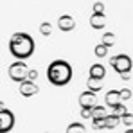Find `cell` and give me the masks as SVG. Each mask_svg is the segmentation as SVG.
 <instances>
[{
  "mask_svg": "<svg viewBox=\"0 0 133 133\" xmlns=\"http://www.w3.org/2000/svg\"><path fill=\"white\" fill-rule=\"evenodd\" d=\"M47 79L54 87H65L72 79V66L65 59H54L47 66Z\"/></svg>",
  "mask_w": 133,
  "mask_h": 133,
  "instance_id": "obj_2",
  "label": "cell"
},
{
  "mask_svg": "<svg viewBox=\"0 0 133 133\" xmlns=\"http://www.w3.org/2000/svg\"><path fill=\"white\" fill-rule=\"evenodd\" d=\"M103 43L106 45V47H111V45L115 43V34H111V32H104V34H103Z\"/></svg>",
  "mask_w": 133,
  "mask_h": 133,
  "instance_id": "obj_17",
  "label": "cell"
},
{
  "mask_svg": "<svg viewBox=\"0 0 133 133\" xmlns=\"http://www.w3.org/2000/svg\"><path fill=\"white\" fill-rule=\"evenodd\" d=\"M34 49H36V43H34L32 36L27 34V32L18 31V32H15V34L9 38V52H11V56L16 58L18 61H20V59L23 61V59L31 58V56L34 54Z\"/></svg>",
  "mask_w": 133,
  "mask_h": 133,
  "instance_id": "obj_1",
  "label": "cell"
},
{
  "mask_svg": "<svg viewBox=\"0 0 133 133\" xmlns=\"http://www.w3.org/2000/svg\"><path fill=\"white\" fill-rule=\"evenodd\" d=\"M110 65H111V68H113L119 76H122V74L131 72L133 59L128 56V54H115V56H111V58H110Z\"/></svg>",
  "mask_w": 133,
  "mask_h": 133,
  "instance_id": "obj_3",
  "label": "cell"
},
{
  "mask_svg": "<svg viewBox=\"0 0 133 133\" xmlns=\"http://www.w3.org/2000/svg\"><path fill=\"white\" fill-rule=\"evenodd\" d=\"M94 54H95V58H99V59H103V58H106L108 56V47L104 43L97 45L95 49H94Z\"/></svg>",
  "mask_w": 133,
  "mask_h": 133,
  "instance_id": "obj_16",
  "label": "cell"
},
{
  "mask_svg": "<svg viewBox=\"0 0 133 133\" xmlns=\"http://www.w3.org/2000/svg\"><path fill=\"white\" fill-rule=\"evenodd\" d=\"M92 128H94L95 131L104 130V121H92Z\"/></svg>",
  "mask_w": 133,
  "mask_h": 133,
  "instance_id": "obj_21",
  "label": "cell"
},
{
  "mask_svg": "<svg viewBox=\"0 0 133 133\" xmlns=\"http://www.w3.org/2000/svg\"><path fill=\"white\" fill-rule=\"evenodd\" d=\"M38 85L34 83V81H31V79H27V81H23L20 83V87H18V92L22 94L23 97H32V95H36L38 94Z\"/></svg>",
  "mask_w": 133,
  "mask_h": 133,
  "instance_id": "obj_7",
  "label": "cell"
},
{
  "mask_svg": "<svg viewBox=\"0 0 133 133\" xmlns=\"http://www.w3.org/2000/svg\"><path fill=\"white\" fill-rule=\"evenodd\" d=\"M65 133H87V126L83 122H70Z\"/></svg>",
  "mask_w": 133,
  "mask_h": 133,
  "instance_id": "obj_14",
  "label": "cell"
},
{
  "mask_svg": "<svg viewBox=\"0 0 133 133\" xmlns=\"http://www.w3.org/2000/svg\"><path fill=\"white\" fill-rule=\"evenodd\" d=\"M87 87H88L90 92H99V90H103V79H95V77H90L87 79Z\"/></svg>",
  "mask_w": 133,
  "mask_h": 133,
  "instance_id": "obj_12",
  "label": "cell"
},
{
  "mask_svg": "<svg viewBox=\"0 0 133 133\" xmlns=\"http://www.w3.org/2000/svg\"><path fill=\"white\" fill-rule=\"evenodd\" d=\"M90 25H92L94 29H103V27H104V15L95 13V15L90 18Z\"/></svg>",
  "mask_w": 133,
  "mask_h": 133,
  "instance_id": "obj_15",
  "label": "cell"
},
{
  "mask_svg": "<svg viewBox=\"0 0 133 133\" xmlns=\"http://www.w3.org/2000/svg\"><path fill=\"white\" fill-rule=\"evenodd\" d=\"M122 122V117H119L117 113H108V117L104 119V128L106 130H113Z\"/></svg>",
  "mask_w": 133,
  "mask_h": 133,
  "instance_id": "obj_9",
  "label": "cell"
},
{
  "mask_svg": "<svg viewBox=\"0 0 133 133\" xmlns=\"http://www.w3.org/2000/svg\"><path fill=\"white\" fill-rule=\"evenodd\" d=\"M106 76V68L101 65V63H94L90 66V77H95V79H104Z\"/></svg>",
  "mask_w": 133,
  "mask_h": 133,
  "instance_id": "obj_10",
  "label": "cell"
},
{
  "mask_svg": "<svg viewBox=\"0 0 133 133\" xmlns=\"http://www.w3.org/2000/svg\"><path fill=\"white\" fill-rule=\"evenodd\" d=\"M97 95H95V92H90V90H85L81 95H79V106L81 108H95L97 104Z\"/></svg>",
  "mask_w": 133,
  "mask_h": 133,
  "instance_id": "obj_6",
  "label": "cell"
},
{
  "mask_svg": "<svg viewBox=\"0 0 133 133\" xmlns=\"http://www.w3.org/2000/svg\"><path fill=\"white\" fill-rule=\"evenodd\" d=\"M104 103H106V106H110L111 110L115 108V106H119L121 103H122V99H121V90H108L106 92V95H104Z\"/></svg>",
  "mask_w": 133,
  "mask_h": 133,
  "instance_id": "obj_8",
  "label": "cell"
},
{
  "mask_svg": "<svg viewBox=\"0 0 133 133\" xmlns=\"http://www.w3.org/2000/svg\"><path fill=\"white\" fill-rule=\"evenodd\" d=\"M15 126V113L7 108H0V133H9Z\"/></svg>",
  "mask_w": 133,
  "mask_h": 133,
  "instance_id": "obj_5",
  "label": "cell"
},
{
  "mask_svg": "<svg viewBox=\"0 0 133 133\" xmlns=\"http://www.w3.org/2000/svg\"><path fill=\"white\" fill-rule=\"evenodd\" d=\"M122 124H124V126H128V128L131 126V124H133V113L128 111V113H124V115H122Z\"/></svg>",
  "mask_w": 133,
  "mask_h": 133,
  "instance_id": "obj_19",
  "label": "cell"
},
{
  "mask_svg": "<svg viewBox=\"0 0 133 133\" xmlns=\"http://www.w3.org/2000/svg\"><path fill=\"white\" fill-rule=\"evenodd\" d=\"M106 117H108V113L104 110V106H101V104H97L92 110V121H104Z\"/></svg>",
  "mask_w": 133,
  "mask_h": 133,
  "instance_id": "obj_11",
  "label": "cell"
},
{
  "mask_svg": "<svg viewBox=\"0 0 133 133\" xmlns=\"http://www.w3.org/2000/svg\"><path fill=\"white\" fill-rule=\"evenodd\" d=\"M113 113H117L119 117H122L124 113H128V110H126V106H124V103H121L119 106H115V108H113Z\"/></svg>",
  "mask_w": 133,
  "mask_h": 133,
  "instance_id": "obj_20",
  "label": "cell"
},
{
  "mask_svg": "<svg viewBox=\"0 0 133 133\" xmlns=\"http://www.w3.org/2000/svg\"><path fill=\"white\" fill-rule=\"evenodd\" d=\"M121 79H122V81H130V79H131V72H128V74H122V76H121Z\"/></svg>",
  "mask_w": 133,
  "mask_h": 133,
  "instance_id": "obj_25",
  "label": "cell"
},
{
  "mask_svg": "<svg viewBox=\"0 0 133 133\" xmlns=\"http://www.w3.org/2000/svg\"><path fill=\"white\" fill-rule=\"evenodd\" d=\"M36 77H38V70H34V68H32V70H29V79H31V81H34Z\"/></svg>",
  "mask_w": 133,
  "mask_h": 133,
  "instance_id": "obj_24",
  "label": "cell"
},
{
  "mask_svg": "<svg viewBox=\"0 0 133 133\" xmlns=\"http://www.w3.org/2000/svg\"><path fill=\"white\" fill-rule=\"evenodd\" d=\"M40 32H42L43 36H49V34H50V23H42Z\"/></svg>",
  "mask_w": 133,
  "mask_h": 133,
  "instance_id": "obj_22",
  "label": "cell"
},
{
  "mask_svg": "<svg viewBox=\"0 0 133 133\" xmlns=\"http://www.w3.org/2000/svg\"><path fill=\"white\" fill-rule=\"evenodd\" d=\"M131 97H133V92L130 88H121V99H122V103L130 101Z\"/></svg>",
  "mask_w": 133,
  "mask_h": 133,
  "instance_id": "obj_18",
  "label": "cell"
},
{
  "mask_svg": "<svg viewBox=\"0 0 133 133\" xmlns=\"http://www.w3.org/2000/svg\"><path fill=\"white\" fill-rule=\"evenodd\" d=\"M7 74H9V77L13 79V81H16V83H23V81H27L29 79V66L25 61H15V63H11L9 68H7Z\"/></svg>",
  "mask_w": 133,
  "mask_h": 133,
  "instance_id": "obj_4",
  "label": "cell"
},
{
  "mask_svg": "<svg viewBox=\"0 0 133 133\" xmlns=\"http://www.w3.org/2000/svg\"><path fill=\"white\" fill-rule=\"evenodd\" d=\"M92 110L90 108H81V119H92Z\"/></svg>",
  "mask_w": 133,
  "mask_h": 133,
  "instance_id": "obj_23",
  "label": "cell"
},
{
  "mask_svg": "<svg viewBox=\"0 0 133 133\" xmlns=\"http://www.w3.org/2000/svg\"><path fill=\"white\" fill-rule=\"evenodd\" d=\"M58 27L61 29V31H72L74 29V20L70 18V16H61L59 20H58Z\"/></svg>",
  "mask_w": 133,
  "mask_h": 133,
  "instance_id": "obj_13",
  "label": "cell"
},
{
  "mask_svg": "<svg viewBox=\"0 0 133 133\" xmlns=\"http://www.w3.org/2000/svg\"><path fill=\"white\" fill-rule=\"evenodd\" d=\"M124 133H133V130H131V128H128V130H126Z\"/></svg>",
  "mask_w": 133,
  "mask_h": 133,
  "instance_id": "obj_26",
  "label": "cell"
}]
</instances>
